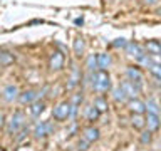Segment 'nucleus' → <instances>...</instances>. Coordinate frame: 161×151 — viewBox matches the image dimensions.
Masks as SVG:
<instances>
[{"instance_id": "7ed1b4c3", "label": "nucleus", "mask_w": 161, "mask_h": 151, "mask_svg": "<svg viewBox=\"0 0 161 151\" xmlns=\"http://www.w3.org/2000/svg\"><path fill=\"white\" fill-rule=\"evenodd\" d=\"M119 87L124 91V94L128 96V99H133V98H138V94L141 92L143 86H141V84H136V82H133V81H129V79H126V81H123V82H121Z\"/></svg>"}, {"instance_id": "4468645a", "label": "nucleus", "mask_w": 161, "mask_h": 151, "mask_svg": "<svg viewBox=\"0 0 161 151\" xmlns=\"http://www.w3.org/2000/svg\"><path fill=\"white\" fill-rule=\"evenodd\" d=\"M79 81H80V70L77 65H72V70H70V76H69V82H67V89L72 91L79 84Z\"/></svg>"}, {"instance_id": "cd10ccee", "label": "nucleus", "mask_w": 161, "mask_h": 151, "mask_svg": "<svg viewBox=\"0 0 161 151\" xmlns=\"http://www.w3.org/2000/svg\"><path fill=\"white\" fill-rule=\"evenodd\" d=\"M77 149L79 151H86V149H89V144L87 143H84L82 139H79V144H77Z\"/></svg>"}, {"instance_id": "f3484780", "label": "nucleus", "mask_w": 161, "mask_h": 151, "mask_svg": "<svg viewBox=\"0 0 161 151\" xmlns=\"http://www.w3.org/2000/svg\"><path fill=\"white\" fill-rule=\"evenodd\" d=\"M96 62H97V67L99 69H108L111 62H113V59H111V55L109 54H97L96 55Z\"/></svg>"}, {"instance_id": "2eb2a0df", "label": "nucleus", "mask_w": 161, "mask_h": 151, "mask_svg": "<svg viewBox=\"0 0 161 151\" xmlns=\"http://www.w3.org/2000/svg\"><path fill=\"white\" fill-rule=\"evenodd\" d=\"M144 126H148L149 131H156L159 128V114L148 113V116L144 118Z\"/></svg>"}, {"instance_id": "a878e982", "label": "nucleus", "mask_w": 161, "mask_h": 151, "mask_svg": "<svg viewBox=\"0 0 161 151\" xmlns=\"http://www.w3.org/2000/svg\"><path fill=\"white\" fill-rule=\"evenodd\" d=\"M97 116H99V111L96 109L94 106H89V108H87V113H86V118H87V121L97 119Z\"/></svg>"}, {"instance_id": "1a4fd4ad", "label": "nucleus", "mask_w": 161, "mask_h": 151, "mask_svg": "<svg viewBox=\"0 0 161 151\" xmlns=\"http://www.w3.org/2000/svg\"><path fill=\"white\" fill-rule=\"evenodd\" d=\"M19 89H17V86H14V84H10L7 86L3 91H2V98L7 101V103H14V101H17L19 98Z\"/></svg>"}, {"instance_id": "c85d7f7f", "label": "nucleus", "mask_w": 161, "mask_h": 151, "mask_svg": "<svg viewBox=\"0 0 161 151\" xmlns=\"http://www.w3.org/2000/svg\"><path fill=\"white\" fill-rule=\"evenodd\" d=\"M124 45H126L124 39H118V42H114V47H124Z\"/></svg>"}, {"instance_id": "423d86ee", "label": "nucleus", "mask_w": 161, "mask_h": 151, "mask_svg": "<svg viewBox=\"0 0 161 151\" xmlns=\"http://www.w3.org/2000/svg\"><path fill=\"white\" fill-rule=\"evenodd\" d=\"M42 96L40 91H34V89H29V91H24L22 94H19V101L20 104H32L34 101H39V98Z\"/></svg>"}, {"instance_id": "393cba45", "label": "nucleus", "mask_w": 161, "mask_h": 151, "mask_svg": "<svg viewBox=\"0 0 161 151\" xmlns=\"http://www.w3.org/2000/svg\"><path fill=\"white\" fill-rule=\"evenodd\" d=\"M86 67H87L91 72H94L96 69H97V62H96V55L94 54H91L89 57H87V62H86Z\"/></svg>"}, {"instance_id": "c756f323", "label": "nucleus", "mask_w": 161, "mask_h": 151, "mask_svg": "<svg viewBox=\"0 0 161 151\" xmlns=\"http://www.w3.org/2000/svg\"><path fill=\"white\" fill-rule=\"evenodd\" d=\"M3 126H5V116L0 113V128H3Z\"/></svg>"}, {"instance_id": "9d476101", "label": "nucleus", "mask_w": 161, "mask_h": 151, "mask_svg": "<svg viewBox=\"0 0 161 151\" xmlns=\"http://www.w3.org/2000/svg\"><path fill=\"white\" fill-rule=\"evenodd\" d=\"M62 65H64V55H62V52L55 50V52H52V55H50L49 67L52 70H59V69H62Z\"/></svg>"}, {"instance_id": "f03ea898", "label": "nucleus", "mask_w": 161, "mask_h": 151, "mask_svg": "<svg viewBox=\"0 0 161 151\" xmlns=\"http://www.w3.org/2000/svg\"><path fill=\"white\" fill-rule=\"evenodd\" d=\"M25 114H24V111H15V113L12 114V118H10L8 121V126H7V131H8V134H17V131H20L25 126Z\"/></svg>"}, {"instance_id": "f8f14e48", "label": "nucleus", "mask_w": 161, "mask_h": 151, "mask_svg": "<svg viewBox=\"0 0 161 151\" xmlns=\"http://www.w3.org/2000/svg\"><path fill=\"white\" fill-rule=\"evenodd\" d=\"M128 108L131 109V113L133 114H143L146 111V106L143 101H139L138 98H133L131 101H128Z\"/></svg>"}, {"instance_id": "4be33fe9", "label": "nucleus", "mask_w": 161, "mask_h": 151, "mask_svg": "<svg viewBox=\"0 0 161 151\" xmlns=\"http://www.w3.org/2000/svg\"><path fill=\"white\" fill-rule=\"evenodd\" d=\"M146 106V111L151 114H159V108H158V103L154 99H148V103H144Z\"/></svg>"}, {"instance_id": "6e6552de", "label": "nucleus", "mask_w": 161, "mask_h": 151, "mask_svg": "<svg viewBox=\"0 0 161 151\" xmlns=\"http://www.w3.org/2000/svg\"><path fill=\"white\" fill-rule=\"evenodd\" d=\"M124 50H126V54H128V55H133V57H136V59H139L141 55L146 54L144 49L141 47L139 44H136V42H126Z\"/></svg>"}, {"instance_id": "9b49d317", "label": "nucleus", "mask_w": 161, "mask_h": 151, "mask_svg": "<svg viewBox=\"0 0 161 151\" xmlns=\"http://www.w3.org/2000/svg\"><path fill=\"white\" fill-rule=\"evenodd\" d=\"M126 76H128V79H129V81H133V82L143 86L144 76H143V72H141L138 67H128V69H126Z\"/></svg>"}, {"instance_id": "6ab92c4d", "label": "nucleus", "mask_w": 161, "mask_h": 151, "mask_svg": "<svg viewBox=\"0 0 161 151\" xmlns=\"http://www.w3.org/2000/svg\"><path fill=\"white\" fill-rule=\"evenodd\" d=\"M14 62V55L5 52V50H0V67H3V65H10Z\"/></svg>"}, {"instance_id": "f257e3e1", "label": "nucleus", "mask_w": 161, "mask_h": 151, "mask_svg": "<svg viewBox=\"0 0 161 151\" xmlns=\"http://www.w3.org/2000/svg\"><path fill=\"white\" fill-rule=\"evenodd\" d=\"M91 81H92V89L99 94L108 92L111 87V77H109L108 70H104V69H96L92 76H91Z\"/></svg>"}, {"instance_id": "412c9836", "label": "nucleus", "mask_w": 161, "mask_h": 151, "mask_svg": "<svg viewBox=\"0 0 161 151\" xmlns=\"http://www.w3.org/2000/svg\"><path fill=\"white\" fill-rule=\"evenodd\" d=\"M74 54L77 55V57H80V55L84 54V40L80 37H77L74 40Z\"/></svg>"}, {"instance_id": "39448f33", "label": "nucleus", "mask_w": 161, "mask_h": 151, "mask_svg": "<svg viewBox=\"0 0 161 151\" xmlns=\"http://www.w3.org/2000/svg\"><path fill=\"white\" fill-rule=\"evenodd\" d=\"M52 133V123L50 121H39L34 128V136L35 138H45L47 134Z\"/></svg>"}, {"instance_id": "20e7f679", "label": "nucleus", "mask_w": 161, "mask_h": 151, "mask_svg": "<svg viewBox=\"0 0 161 151\" xmlns=\"http://www.w3.org/2000/svg\"><path fill=\"white\" fill-rule=\"evenodd\" d=\"M69 111H70V106H69L67 101L59 103V104L54 108V111H52V118L57 119V121H64V119L69 118Z\"/></svg>"}, {"instance_id": "7c9ffc66", "label": "nucleus", "mask_w": 161, "mask_h": 151, "mask_svg": "<svg viewBox=\"0 0 161 151\" xmlns=\"http://www.w3.org/2000/svg\"><path fill=\"white\" fill-rule=\"evenodd\" d=\"M148 3H156V0H146Z\"/></svg>"}, {"instance_id": "dca6fc26", "label": "nucleus", "mask_w": 161, "mask_h": 151, "mask_svg": "<svg viewBox=\"0 0 161 151\" xmlns=\"http://www.w3.org/2000/svg\"><path fill=\"white\" fill-rule=\"evenodd\" d=\"M44 109H45V104L42 103V101H34L32 104H30V108H29V111H30V116H32V118H40V114L44 113Z\"/></svg>"}, {"instance_id": "0eeeda50", "label": "nucleus", "mask_w": 161, "mask_h": 151, "mask_svg": "<svg viewBox=\"0 0 161 151\" xmlns=\"http://www.w3.org/2000/svg\"><path fill=\"white\" fill-rule=\"evenodd\" d=\"M80 139L91 146V144L94 143V141L99 139V129L94 128V126H89V128H86V129L82 131V134H80Z\"/></svg>"}, {"instance_id": "bb28decb", "label": "nucleus", "mask_w": 161, "mask_h": 151, "mask_svg": "<svg viewBox=\"0 0 161 151\" xmlns=\"http://www.w3.org/2000/svg\"><path fill=\"white\" fill-rule=\"evenodd\" d=\"M151 133H153V131H144V133L143 134H141V143H144V144H148L149 143V141H151V138H153V134H151Z\"/></svg>"}, {"instance_id": "b1692460", "label": "nucleus", "mask_w": 161, "mask_h": 151, "mask_svg": "<svg viewBox=\"0 0 161 151\" xmlns=\"http://www.w3.org/2000/svg\"><path fill=\"white\" fill-rule=\"evenodd\" d=\"M146 49H148V54L159 55V42L158 40H151V42H148L146 44Z\"/></svg>"}, {"instance_id": "ddd939ff", "label": "nucleus", "mask_w": 161, "mask_h": 151, "mask_svg": "<svg viewBox=\"0 0 161 151\" xmlns=\"http://www.w3.org/2000/svg\"><path fill=\"white\" fill-rule=\"evenodd\" d=\"M82 103V94H74L72 99L69 101V106H70V111H69V118H75L79 111V106Z\"/></svg>"}, {"instance_id": "5701e85b", "label": "nucleus", "mask_w": 161, "mask_h": 151, "mask_svg": "<svg viewBox=\"0 0 161 151\" xmlns=\"http://www.w3.org/2000/svg\"><path fill=\"white\" fill-rule=\"evenodd\" d=\"M92 106L99 111V113H104V111H108V103H106L104 98H96Z\"/></svg>"}, {"instance_id": "aec40b11", "label": "nucleus", "mask_w": 161, "mask_h": 151, "mask_svg": "<svg viewBox=\"0 0 161 151\" xmlns=\"http://www.w3.org/2000/svg\"><path fill=\"white\" fill-rule=\"evenodd\" d=\"M131 124H133L136 129H143L144 128V118H143V114H133V118H131Z\"/></svg>"}, {"instance_id": "a211bd4d", "label": "nucleus", "mask_w": 161, "mask_h": 151, "mask_svg": "<svg viewBox=\"0 0 161 151\" xmlns=\"http://www.w3.org/2000/svg\"><path fill=\"white\" fill-rule=\"evenodd\" d=\"M113 99L116 101V103H128V96L124 94V91L121 87H116L113 91Z\"/></svg>"}]
</instances>
